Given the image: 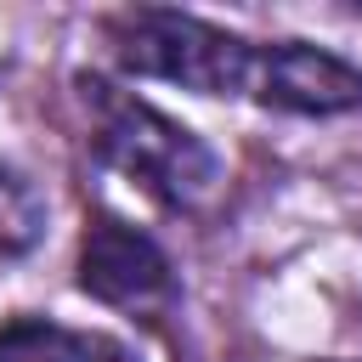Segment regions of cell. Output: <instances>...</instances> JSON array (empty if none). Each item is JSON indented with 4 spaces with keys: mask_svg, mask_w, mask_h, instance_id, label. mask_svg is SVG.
Instances as JSON below:
<instances>
[{
    "mask_svg": "<svg viewBox=\"0 0 362 362\" xmlns=\"http://www.w3.org/2000/svg\"><path fill=\"white\" fill-rule=\"evenodd\" d=\"M45 221H51L45 192H40L23 170H11V164L0 158V260H23L28 249H40Z\"/></svg>",
    "mask_w": 362,
    "mask_h": 362,
    "instance_id": "cell-6",
    "label": "cell"
},
{
    "mask_svg": "<svg viewBox=\"0 0 362 362\" xmlns=\"http://www.w3.org/2000/svg\"><path fill=\"white\" fill-rule=\"evenodd\" d=\"M102 45L119 74L158 79L192 96H232L249 102L260 40L232 34L209 17L175 11V6H124L102 17Z\"/></svg>",
    "mask_w": 362,
    "mask_h": 362,
    "instance_id": "cell-2",
    "label": "cell"
},
{
    "mask_svg": "<svg viewBox=\"0 0 362 362\" xmlns=\"http://www.w3.org/2000/svg\"><path fill=\"white\" fill-rule=\"evenodd\" d=\"M74 90L85 107L90 153L113 175L141 187L158 209H198L221 187V153L192 124H181L175 113L147 102L141 90H130L107 74H74Z\"/></svg>",
    "mask_w": 362,
    "mask_h": 362,
    "instance_id": "cell-1",
    "label": "cell"
},
{
    "mask_svg": "<svg viewBox=\"0 0 362 362\" xmlns=\"http://www.w3.org/2000/svg\"><path fill=\"white\" fill-rule=\"evenodd\" d=\"M249 102L294 119H339L362 107V68L311 40H260Z\"/></svg>",
    "mask_w": 362,
    "mask_h": 362,
    "instance_id": "cell-4",
    "label": "cell"
},
{
    "mask_svg": "<svg viewBox=\"0 0 362 362\" xmlns=\"http://www.w3.org/2000/svg\"><path fill=\"white\" fill-rule=\"evenodd\" d=\"M322 362H339V356H322Z\"/></svg>",
    "mask_w": 362,
    "mask_h": 362,
    "instance_id": "cell-8",
    "label": "cell"
},
{
    "mask_svg": "<svg viewBox=\"0 0 362 362\" xmlns=\"http://www.w3.org/2000/svg\"><path fill=\"white\" fill-rule=\"evenodd\" d=\"M351 11H356V17H362V0H356V6H351Z\"/></svg>",
    "mask_w": 362,
    "mask_h": 362,
    "instance_id": "cell-7",
    "label": "cell"
},
{
    "mask_svg": "<svg viewBox=\"0 0 362 362\" xmlns=\"http://www.w3.org/2000/svg\"><path fill=\"white\" fill-rule=\"evenodd\" d=\"M79 294L113 311H170L175 305V260L153 232L113 209H90L79 232V266H74Z\"/></svg>",
    "mask_w": 362,
    "mask_h": 362,
    "instance_id": "cell-3",
    "label": "cell"
},
{
    "mask_svg": "<svg viewBox=\"0 0 362 362\" xmlns=\"http://www.w3.org/2000/svg\"><path fill=\"white\" fill-rule=\"evenodd\" d=\"M0 362H141V351L102 328H68L57 317L0 322Z\"/></svg>",
    "mask_w": 362,
    "mask_h": 362,
    "instance_id": "cell-5",
    "label": "cell"
}]
</instances>
